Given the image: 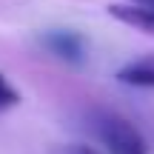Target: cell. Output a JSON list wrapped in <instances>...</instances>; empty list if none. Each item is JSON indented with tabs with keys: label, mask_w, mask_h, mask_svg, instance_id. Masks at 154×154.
I'll return each mask as SVG.
<instances>
[{
	"label": "cell",
	"mask_w": 154,
	"mask_h": 154,
	"mask_svg": "<svg viewBox=\"0 0 154 154\" xmlns=\"http://www.w3.org/2000/svg\"><path fill=\"white\" fill-rule=\"evenodd\" d=\"M97 137L111 154H149V143L140 134V128L131 120L114 114V111H103L97 114Z\"/></svg>",
	"instance_id": "6da1fadb"
},
{
	"label": "cell",
	"mask_w": 154,
	"mask_h": 154,
	"mask_svg": "<svg viewBox=\"0 0 154 154\" xmlns=\"http://www.w3.org/2000/svg\"><path fill=\"white\" fill-rule=\"evenodd\" d=\"M40 43L54 57L72 63V66H80L86 60V40H83V34L72 32V29H51L40 37Z\"/></svg>",
	"instance_id": "7a4b0ae2"
},
{
	"label": "cell",
	"mask_w": 154,
	"mask_h": 154,
	"mask_svg": "<svg viewBox=\"0 0 154 154\" xmlns=\"http://www.w3.org/2000/svg\"><path fill=\"white\" fill-rule=\"evenodd\" d=\"M109 14L114 20L126 23L131 29H140V32H149L154 34V6H143V3H111L109 6Z\"/></svg>",
	"instance_id": "3957f363"
},
{
	"label": "cell",
	"mask_w": 154,
	"mask_h": 154,
	"mask_svg": "<svg viewBox=\"0 0 154 154\" xmlns=\"http://www.w3.org/2000/svg\"><path fill=\"white\" fill-rule=\"evenodd\" d=\"M114 77L123 86H131V88H154V54L137 57V60L120 66Z\"/></svg>",
	"instance_id": "277c9868"
},
{
	"label": "cell",
	"mask_w": 154,
	"mask_h": 154,
	"mask_svg": "<svg viewBox=\"0 0 154 154\" xmlns=\"http://www.w3.org/2000/svg\"><path fill=\"white\" fill-rule=\"evenodd\" d=\"M20 103V91L9 83V77L0 72V111H9Z\"/></svg>",
	"instance_id": "5b68a950"
},
{
	"label": "cell",
	"mask_w": 154,
	"mask_h": 154,
	"mask_svg": "<svg viewBox=\"0 0 154 154\" xmlns=\"http://www.w3.org/2000/svg\"><path fill=\"white\" fill-rule=\"evenodd\" d=\"M51 154H100V151L86 143H66V146H57Z\"/></svg>",
	"instance_id": "8992f818"
},
{
	"label": "cell",
	"mask_w": 154,
	"mask_h": 154,
	"mask_svg": "<svg viewBox=\"0 0 154 154\" xmlns=\"http://www.w3.org/2000/svg\"><path fill=\"white\" fill-rule=\"evenodd\" d=\"M128 3H143V6H154V0H128Z\"/></svg>",
	"instance_id": "52a82bcc"
}]
</instances>
